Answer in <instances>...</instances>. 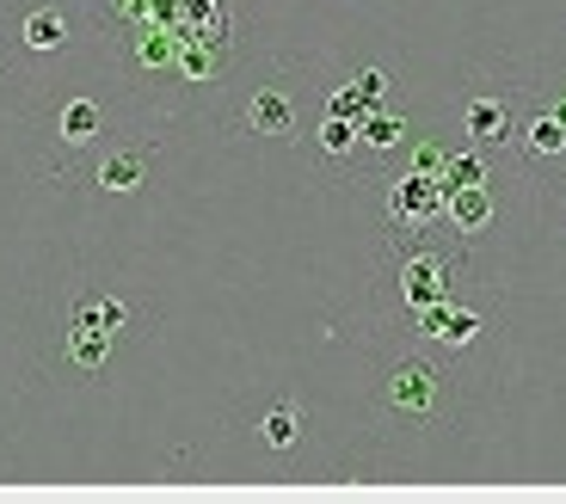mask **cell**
Masks as SVG:
<instances>
[{"label":"cell","mask_w":566,"mask_h":504,"mask_svg":"<svg viewBox=\"0 0 566 504\" xmlns=\"http://www.w3.org/2000/svg\"><path fill=\"white\" fill-rule=\"evenodd\" d=\"M376 407L388 412V419L400 424H419V431H431V424H455V369L450 364H431V357H395V364L382 369V388H376Z\"/></svg>","instance_id":"6da1fadb"},{"label":"cell","mask_w":566,"mask_h":504,"mask_svg":"<svg viewBox=\"0 0 566 504\" xmlns=\"http://www.w3.org/2000/svg\"><path fill=\"white\" fill-rule=\"evenodd\" d=\"M455 277H462V252L407 246L395 259V308H400V321H412V314H424L431 302L455 295Z\"/></svg>","instance_id":"7a4b0ae2"},{"label":"cell","mask_w":566,"mask_h":504,"mask_svg":"<svg viewBox=\"0 0 566 504\" xmlns=\"http://www.w3.org/2000/svg\"><path fill=\"white\" fill-rule=\"evenodd\" d=\"M407 333L419 338V345H431V350H443V357H455V350H474L486 333H493V314H486V302L443 295V302H431L424 314H412Z\"/></svg>","instance_id":"3957f363"},{"label":"cell","mask_w":566,"mask_h":504,"mask_svg":"<svg viewBox=\"0 0 566 504\" xmlns=\"http://www.w3.org/2000/svg\"><path fill=\"white\" fill-rule=\"evenodd\" d=\"M517 98L499 93V86H474V93L462 98V136L474 141V148H505L511 136H517Z\"/></svg>","instance_id":"277c9868"},{"label":"cell","mask_w":566,"mask_h":504,"mask_svg":"<svg viewBox=\"0 0 566 504\" xmlns=\"http://www.w3.org/2000/svg\"><path fill=\"white\" fill-rule=\"evenodd\" d=\"M388 222L400 228V234H419V228L443 222V179H431V172H400L395 179V197H388Z\"/></svg>","instance_id":"5b68a950"},{"label":"cell","mask_w":566,"mask_h":504,"mask_svg":"<svg viewBox=\"0 0 566 504\" xmlns=\"http://www.w3.org/2000/svg\"><path fill=\"white\" fill-rule=\"evenodd\" d=\"M112 338H117V326L99 314L93 295H81V302H74V321H69V364L81 369V376H99L105 357H112Z\"/></svg>","instance_id":"8992f818"},{"label":"cell","mask_w":566,"mask_h":504,"mask_svg":"<svg viewBox=\"0 0 566 504\" xmlns=\"http://www.w3.org/2000/svg\"><path fill=\"white\" fill-rule=\"evenodd\" d=\"M443 222L462 240H481L486 228L499 222V185L474 179V185H443Z\"/></svg>","instance_id":"52a82bcc"},{"label":"cell","mask_w":566,"mask_h":504,"mask_svg":"<svg viewBox=\"0 0 566 504\" xmlns=\"http://www.w3.org/2000/svg\"><path fill=\"white\" fill-rule=\"evenodd\" d=\"M517 141H524L530 167H560L566 160V124L554 112H530L524 124H517Z\"/></svg>","instance_id":"ba28073f"},{"label":"cell","mask_w":566,"mask_h":504,"mask_svg":"<svg viewBox=\"0 0 566 504\" xmlns=\"http://www.w3.org/2000/svg\"><path fill=\"white\" fill-rule=\"evenodd\" d=\"M247 129H259V136H290L296 129V98H290V86H259L253 98H247Z\"/></svg>","instance_id":"9c48e42d"},{"label":"cell","mask_w":566,"mask_h":504,"mask_svg":"<svg viewBox=\"0 0 566 504\" xmlns=\"http://www.w3.org/2000/svg\"><path fill=\"white\" fill-rule=\"evenodd\" d=\"M259 437H265L271 449H296L302 437H308V412H302L296 400H277V407L259 419Z\"/></svg>","instance_id":"30bf717a"},{"label":"cell","mask_w":566,"mask_h":504,"mask_svg":"<svg viewBox=\"0 0 566 504\" xmlns=\"http://www.w3.org/2000/svg\"><path fill=\"white\" fill-rule=\"evenodd\" d=\"M19 38H25V50H38V56H43V50H62V43H69V19H62L56 7H38Z\"/></svg>","instance_id":"8fae6325"},{"label":"cell","mask_w":566,"mask_h":504,"mask_svg":"<svg viewBox=\"0 0 566 504\" xmlns=\"http://www.w3.org/2000/svg\"><path fill=\"white\" fill-rule=\"evenodd\" d=\"M99 129H105V112L93 105V98H69V105H62V141L81 148V141H93Z\"/></svg>","instance_id":"7c38bea8"},{"label":"cell","mask_w":566,"mask_h":504,"mask_svg":"<svg viewBox=\"0 0 566 504\" xmlns=\"http://www.w3.org/2000/svg\"><path fill=\"white\" fill-rule=\"evenodd\" d=\"M148 179V155H142V148H124V155H112L99 167V185L105 191H136V185Z\"/></svg>","instance_id":"4fadbf2b"},{"label":"cell","mask_w":566,"mask_h":504,"mask_svg":"<svg viewBox=\"0 0 566 504\" xmlns=\"http://www.w3.org/2000/svg\"><path fill=\"white\" fill-rule=\"evenodd\" d=\"M357 141H369V148H400V141H407V124L388 117V112H369V117H357Z\"/></svg>","instance_id":"5bb4252c"},{"label":"cell","mask_w":566,"mask_h":504,"mask_svg":"<svg viewBox=\"0 0 566 504\" xmlns=\"http://www.w3.org/2000/svg\"><path fill=\"white\" fill-rule=\"evenodd\" d=\"M321 148H326V155H352V148H357V117H345V112L326 117V124H321Z\"/></svg>","instance_id":"9a60e30c"},{"label":"cell","mask_w":566,"mask_h":504,"mask_svg":"<svg viewBox=\"0 0 566 504\" xmlns=\"http://www.w3.org/2000/svg\"><path fill=\"white\" fill-rule=\"evenodd\" d=\"M548 112H554V117H560V124H566V86H560V93H554V105H548Z\"/></svg>","instance_id":"2e32d148"}]
</instances>
